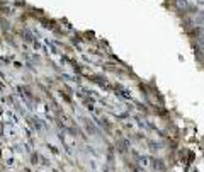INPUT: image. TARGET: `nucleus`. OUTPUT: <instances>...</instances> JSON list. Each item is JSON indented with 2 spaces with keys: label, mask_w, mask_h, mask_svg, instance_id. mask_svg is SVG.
<instances>
[{
  "label": "nucleus",
  "mask_w": 204,
  "mask_h": 172,
  "mask_svg": "<svg viewBox=\"0 0 204 172\" xmlns=\"http://www.w3.org/2000/svg\"><path fill=\"white\" fill-rule=\"evenodd\" d=\"M175 5L178 9H186L187 7V0H175Z\"/></svg>",
  "instance_id": "obj_2"
},
{
  "label": "nucleus",
  "mask_w": 204,
  "mask_h": 172,
  "mask_svg": "<svg viewBox=\"0 0 204 172\" xmlns=\"http://www.w3.org/2000/svg\"><path fill=\"white\" fill-rule=\"evenodd\" d=\"M196 24H204V12H197V15L194 17Z\"/></svg>",
  "instance_id": "obj_1"
}]
</instances>
